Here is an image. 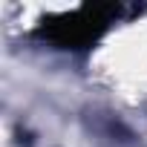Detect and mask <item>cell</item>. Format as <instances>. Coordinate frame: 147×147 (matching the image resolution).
Instances as JSON below:
<instances>
[{
	"label": "cell",
	"mask_w": 147,
	"mask_h": 147,
	"mask_svg": "<svg viewBox=\"0 0 147 147\" xmlns=\"http://www.w3.org/2000/svg\"><path fill=\"white\" fill-rule=\"evenodd\" d=\"M113 18H118V6H81L78 12L43 23L38 35L49 38L61 49H84L104 35Z\"/></svg>",
	"instance_id": "obj_1"
}]
</instances>
